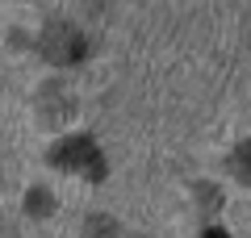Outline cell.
<instances>
[{
	"instance_id": "6da1fadb",
	"label": "cell",
	"mask_w": 251,
	"mask_h": 238,
	"mask_svg": "<svg viewBox=\"0 0 251 238\" xmlns=\"http://www.w3.org/2000/svg\"><path fill=\"white\" fill-rule=\"evenodd\" d=\"M42 54L50 63H75V59H84L88 54V38L80 34L75 25H67V21H54V25H46V34H42Z\"/></svg>"
},
{
	"instance_id": "7a4b0ae2",
	"label": "cell",
	"mask_w": 251,
	"mask_h": 238,
	"mask_svg": "<svg viewBox=\"0 0 251 238\" xmlns=\"http://www.w3.org/2000/svg\"><path fill=\"white\" fill-rule=\"evenodd\" d=\"M54 163L67 171H84V176H100L105 171V159H100L97 142L84 138V134H75V138H63L59 146H54Z\"/></svg>"
},
{
	"instance_id": "3957f363",
	"label": "cell",
	"mask_w": 251,
	"mask_h": 238,
	"mask_svg": "<svg viewBox=\"0 0 251 238\" xmlns=\"http://www.w3.org/2000/svg\"><path fill=\"white\" fill-rule=\"evenodd\" d=\"M230 167H234V171H239V176L251 184V138H247V142H243V146L230 155Z\"/></svg>"
}]
</instances>
